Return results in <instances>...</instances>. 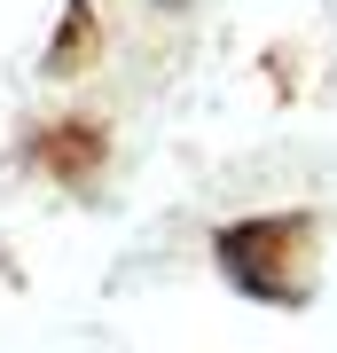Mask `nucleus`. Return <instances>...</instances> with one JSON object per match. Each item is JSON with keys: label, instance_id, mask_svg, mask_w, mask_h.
Segmentation results:
<instances>
[{"label": "nucleus", "instance_id": "nucleus-2", "mask_svg": "<svg viewBox=\"0 0 337 353\" xmlns=\"http://www.w3.org/2000/svg\"><path fill=\"white\" fill-rule=\"evenodd\" d=\"M32 157L48 165L55 181H71V189H79V181L102 165V126H79V118H63V126H48V134L32 141Z\"/></svg>", "mask_w": 337, "mask_h": 353}, {"label": "nucleus", "instance_id": "nucleus-4", "mask_svg": "<svg viewBox=\"0 0 337 353\" xmlns=\"http://www.w3.org/2000/svg\"><path fill=\"white\" fill-rule=\"evenodd\" d=\"M165 8H188V0H165Z\"/></svg>", "mask_w": 337, "mask_h": 353}, {"label": "nucleus", "instance_id": "nucleus-3", "mask_svg": "<svg viewBox=\"0 0 337 353\" xmlns=\"http://www.w3.org/2000/svg\"><path fill=\"white\" fill-rule=\"evenodd\" d=\"M94 48V8H87V0H71V16H63V32H55V48H48V71L63 79V71H71V55H87Z\"/></svg>", "mask_w": 337, "mask_h": 353}, {"label": "nucleus", "instance_id": "nucleus-1", "mask_svg": "<svg viewBox=\"0 0 337 353\" xmlns=\"http://www.w3.org/2000/svg\"><path fill=\"white\" fill-rule=\"evenodd\" d=\"M220 275L243 290V299L267 306H306L314 275H322V220L314 212H267V220H227L212 236Z\"/></svg>", "mask_w": 337, "mask_h": 353}]
</instances>
